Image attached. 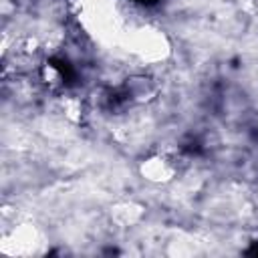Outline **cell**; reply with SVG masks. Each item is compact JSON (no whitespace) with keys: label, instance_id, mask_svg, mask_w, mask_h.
<instances>
[{"label":"cell","instance_id":"cell-1","mask_svg":"<svg viewBox=\"0 0 258 258\" xmlns=\"http://www.w3.org/2000/svg\"><path fill=\"white\" fill-rule=\"evenodd\" d=\"M141 171L151 181H169L175 173V167L167 157H153L143 163Z\"/></svg>","mask_w":258,"mask_h":258}]
</instances>
